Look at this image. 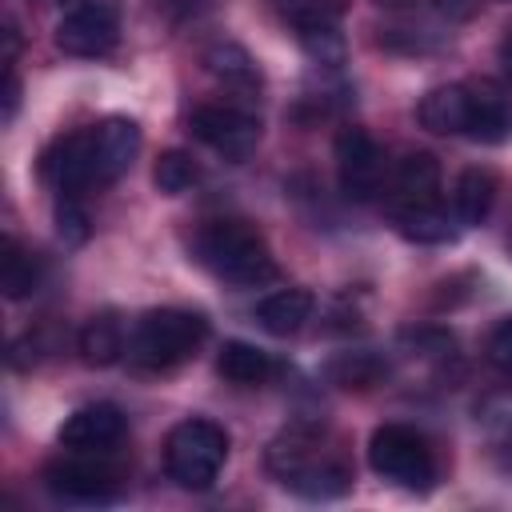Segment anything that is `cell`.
Segmentation results:
<instances>
[{
	"label": "cell",
	"mask_w": 512,
	"mask_h": 512,
	"mask_svg": "<svg viewBox=\"0 0 512 512\" xmlns=\"http://www.w3.org/2000/svg\"><path fill=\"white\" fill-rule=\"evenodd\" d=\"M196 260L212 276H220L224 284H236V288H260V284L276 280V272H280L264 236L248 220H236V216L208 220L196 232Z\"/></svg>",
	"instance_id": "1"
},
{
	"label": "cell",
	"mask_w": 512,
	"mask_h": 512,
	"mask_svg": "<svg viewBox=\"0 0 512 512\" xmlns=\"http://www.w3.org/2000/svg\"><path fill=\"white\" fill-rule=\"evenodd\" d=\"M208 340V320L188 308H152L136 320L128 336V360L148 372H164L172 364H184L196 356V348Z\"/></svg>",
	"instance_id": "2"
},
{
	"label": "cell",
	"mask_w": 512,
	"mask_h": 512,
	"mask_svg": "<svg viewBox=\"0 0 512 512\" xmlns=\"http://www.w3.org/2000/svg\"><path fill=\"white\" fill-rule=\"evenodd\" d=\"M224 460H228V432L216 420L188 416L164 440V468L188 492L212 488L220 468H224Z\"/></svg>",
	"instance_id": "3"
},
{
	"label": "cell",
	"mask_w": 512,
	"mask_h": 512,
	"mask_svg": "<svg viewBox=\"0 0 512 512\" xmlns=\"http://www.w3.org/2000/svg\"><path fill=\"white\" fill-rule=\"evenodd\" d=\"M368 464L380 480L408 488V492H428L436 480V456L428 440L416 428L404 424H380L368 440Z\"/></svg>",
	"instance_id": "4"
},
{
	"label": "cell",
	"mask_w": 512,
	"mask_h": 512,
	"mask_svg": "<svg viewBox=\"0 0 512 512\" xmlns=\"http://www.w3.org/2000/svg\"><path fill=\"white\" fill-rule=\"evenodd\" d=\"M188 128L196 132V140H204L216 156H224L232 164L248 160L260 144V120L236 104H200V108H192Z\"/></svg>",
	"instance_id": "5"
},
{
	"label": "cell",
	"mask_w": 512,
	"mask_h": 512,
	"mask_svg": "<svg viewBox=\"0 0 512 512\" xmlns=\"http://www.w3.org/2000/svg\"><path fill=\"white\" fill-rule=\"evenodd\" d=\"M120 40V12L108 0H84L56 24V48L64 56H104Z\"/></svg>",
	"instance_id": "6"
},
{
	"label": "cell",
	"mask_w": 512,
	"mask_h": 512,
	"mask_svg": "<svg viewBox=\"0 0 512 512\" xmlns=\"http://www.w3.org/2000/svg\"><path fill=\"white\" fill-rule=\"evenodd\" d=\"M336 180L352 204H368L384 180V152L364 128H344L336 136Z\"/></svg>",
	"instance_id": "7"
},
{
	"label": "cell",
	"mask_w": 512,
	"mask_h": 512,
	"mask_svg": "<svg viewBox=\"0 0 512 512\" xmlns=\"http://www.w3.org/2000/svg\"><path fill=\"white\" fill-rule=\"evenodd\" d=\"M96 452H80L68 460H52L44 468V484L52 496L72 500V504H108L120 488V476L112 464L92 460Z\"/></svg>",
	"instance_id": "8"
},
{
	"label": "cell",
	"mask_w": 512,
	"mask_h": 512,
	"mask_svg": "<svg viewBox=\"0 0 512 512\" xmlns=\"http://www.w3.org/2000/svg\"><path fill=\"white\" fill-rule=\"evenodd\" d=\"M88 144H92V172H96V184H112L120 180L132 160L140 156V124L128 120V116H108L100 124L88 128Z\"/></svg>",
	"instance_id": "9"
},
{
	"label": "cell",
	"mask_w": 512,
	"mask_h": 512,
	"mask_svg": "<svg viewBox=\"0 0 512 512\" xmlns=\"http://www.w3.org/2000/svg\"><path fill=\"white\" fill-rule=\"evenodd\" d=\"M40 176L60 192V196H80V188L96 184L92 172V144L88 132H68L60 140H52L40 156Z\"/></svg>",
	"instance_id": "10"
},
{
	"label": "cell",
	"mask_w": 512,
	"mask_h": 512,
	"mask_svg": "<svg viewBox=\"0 0 512 512\" xmlns=\"http://www.w3.org/2000/svg\"><path fill=\"white\" fill-rule=\"evenodd\" d=\"M124 428H128L124 412L116 404L100 400V404L76 408L60 424V444L72 448V452H108V448H116L124 440Z\"/></svg>",
	"instance_id": "11"
},
{
	"label": "cell",
	"mask_w": 512,
	"mask_h": 512,
	"mask_svg": "<svg viewBox=\"0 0 512 512\" xmlns=\"http://www.w3.org/2000/svg\"><path fill=\"white\" fill-rule=\"evenodd\" d=\"M292 24H296V36H300V48L308 52V60H316L320 68H340L344 64L348 44H344V32L336 24V8L316 4V8L300 12Z\"/></svg>",
	"instance_id": "12"
},
{
	"label": "cell",
	"mask_w": 512,
	"mask_h": 512,
	"mask_svg": "<svg viewBox=\"0 0 512 512\" xmlns=\"http://www.w3.org/2000/svg\"><path fill=\"white\" fill-rule=\"evenodd\" d=\"M468 92H472V104H468V132L464 136H472L480 144H504L512 136V100L488 80L468 84Z\"/></svg>",
	"instance_id": "13"
},
{
	"label": "cell",
	"mask_w": 512,
	"mask_h": 512,
	"mask_svg": "<svg viewBox=\"0 0 512 512\" xmlns=\"http://www.w3.org/2000/svg\"><path fill=\"white\" fill-rule=\"evenodd\" d=\"M468 104H472L468 84H440V88L420 96L416 116L436 136H464L468 132Z\"/></svg>",
	"instance_id": "14"
},
{
	"label": "cell",
	"mask_w": 512,
	"mask_h": 512,
	"mask_svg": "<svg viewBox=\"0 0 512 512\" xmlns=\"http://www.w3.org/2000/svg\"><path fill=\"white\" fill-rule=\"evenodd\" d=\"M316 296L308 288H276L256 304V324L268 336H296L312 320Z\"/></svg>",
	"instance_id": "15"
},
{
	"label": "cell",
	"mask_w": 512,
	"mask_h": 512,
	"mask_svg": "<svg viewBox=\"0 0 512 512\" xmlns=\"http://www.w3.org/2000/svg\"><path fill=\"white\" fill-rule=\"evenodd\" d=\"M204 68L212 72L216 84H224L228 92H236V96H244V100H252V96L260 92V84H264L256 60H252L240 44H232V40L212 44V48L204 52Z\"/></svg>",
	"instance_id": "16"
},
{
	"label": "cell",
	"mask_w": 512,
	"mask_h": 512,
	"mask_svg": "<svg viewBox=\"0 0 512 512\" xmlns=\"http://www.w3.org/2000/svg\"><path fill=\"white\" fill-rule=\"evenodd\" d=\"M272 356L248 340H224L220 344V356H216V372L228 380V384H240V388H256L272 376Z\"/></svg>",
	"instance_id": "17"
},
{
	"label": "cell",
	"mask_w": 512,
	"mask_h": 512,
	"mask_svg": "<svg viewBox=\"0 0 512 512\" xmlns=\"http://www.w3.org/2000/svg\"><path fill=\"white\" fill-rule=\"evenodd\" d=\"M44 280V260L24 248L16 236L4 240V256H0V288L8 300H28Z\"/></svg>",
	"instance_id": "18"
},
{
	"label": "cell",
	"mask_w": 512,
	"mask_h": 512,
	"mask_svg": "<svg viewBox=\"0 0 512 512\" xmlns=\"http://www.w3.org/2000/svg\"><path fill=\"white\" fill-rule=\"evenodd\" d=\"M496 172L492 168H464L460 180H456V192H452V204H456V220L460 224H484L492 204H496Z\"/></svg>",
	"instance_id": "19"
},
{
	"label": "cell",
	"mask_w": 512,
	"mask_h": 512,
	"mask_svg": "<svg viewBox=\"0 0 512 512\" xmlns=\"http://www.w3.org/2000/svg\"><path fill=\"white\" fill-rule=\"evenodd\" d=\"M324 376H328V384H336V388H356V392H364V388H372V384H380L384 376H388V360L384 356H376V352H368V348H352V352H336L328 364H324Z\"/></svg>",
	"instance_id": "20"
},
{
	"label": "cell",
	"mask_w": 512,
	"mask_h": 512,
	"mask_svg": "<svg viewBox=\"0 0 512 512\" xmlns=\"http://www.w3.org/2000/svg\"><path fill=\"white\" fill-rule=\"evenodd\" d=\"M284 488L300 492L304 500H332V496H344L352 488V472L332 456H312Z\"/></svg>",
	"instance_id": "21"
},
{
	"label": "cell",
	"mask_w": 512,
	"mask_h": 512,
	"mask_svg": "<svg viewBox=\"0 0 512 512\" xmlns=\"http://www.w3.org/2000/svg\"><path fill=\"white\" fill-rule=\"evenodd\" d=\"M396 192L400 204H432L440 200V164L432 152H408L396 164Z\"/></svg>",
	"instance_id": "22"
},
{
	"label": "cell",
	"mask_w": 512,
	"mask_h": 512,
	"mask_svg": "<svg viewBox=\"0 0 512 512\" xmlns=\"http://www.w3.org/2000/svg\"><path fill=\"white\" fill-rule=\"evenodd\" d=\"M396 228H400L404 240H416V244H448L456 236L452 216L440 208V200H432V204H400L396 208Z\"/></svg>",
	"instance_id": "23"
},
{
	"label": "cell",
	"mask_w": 512,
	"mask_h": 512,
	"mask_svg": "<svg viewBox=\"0 0 512 512\" xmlns=\"http://www.w3.org/2000/svg\"><path fill=\"white\" fill-rule=\"evenodd\" d=\"M80 356L92 368H108L124 356V328L116 320V312H96L88 316V324L80 328Z\"/></svg>",
	"instance_id": "24"
},
{
	"label": "cell",
	"mask_w": 512,
	"mask_h": 512,
	"mask_svg": "<svg viewBox=\"0 0 512 512\" xmlns=\"http://www.w3.org/2000/svg\"><path fill=\"white\" fill-rule=\"evenodd\" d=\"M152 180H156V188H160L164 196H184V192L200 180V168H196V160H192L188 152L168 148V152H160V160H156V168H152Z\"/></svg>",
	"instance_id": "25"
},
{
	"label": "cell",
	"mask_w": 512,
	"mask_h": 512,
	"mask_svg": "<svg viewBox=\"0 0 512 512\" xmlns=\"http://www.w3.org/2000/svg\"><path fill=\"white\" fill-rule=\"evenodd\" d=\"M56 232H60L64 244H84L88 240L92 224H88V212H84V204L76 196H60L56 200Z\"/></svg>",
	"instance_id": "26"
},
{
	"label": "cell",
	"mask_w": 512,
	"mask_h": 512,
	"mask_svg": "<svg viewBox=\"0 0 512 512\" xmlns=\"http://www.w3.org/2000/svg\"><path fill=\"white\" fill-rule=\"evenodd\" d=\"M484 352H488V364H492L504 380H512V316H500V320H496V328L488 332Z\"/></svg>",
	"instance_id": "27"
},
{
	"label": "cell",
	"mask_w": 512,
	"mask_h": 512,
	"mask_svg": "<svg viewBox=\"0 0 512 512\" xmlns=\"http://www.w3.org/2000/svg\"><path fill=\"white\" fill-rule=\"evenodd\" d=\"M20 108V80H16V68L8 64V76H4V120H12Z\"/></svg>",
	"instance_id": "28"
},
{
	"label": "cell",
	"mask_w": 512,
	"mask_h": 512,
	"mask_svg": "<svg viewBox=\"0 0 512 512\" xmlns=\"http://www.w3.org/2000/svg\"><path fill=\"white\" fill-rule=\"evenodd\" d=\"M168 16H188V12H196V8H204V0H156Z\"/></svg>",
	"instance_id": "29"
},
{
	"label": "cell",
	"mask_w": 512,
	"mask_h": 512,
	"mask_svg": "<svg viewBox=\"0 0 512 512\" xmlns=\"http://www.w3.org/2000/svg\"><path fill=\"white\" fill-rule=\"evenodd\" d=\"M376 4H380V8H412L416 0H376Z\"/></svg>",
	"instance_id": "30"
},
{
	"label": "cell",
	"mask_w": 512,
	"mask_h": 512,
	"mask_svg": "<svg viewBox=\"0 0 512 512\" xmlns=\"http://www.w3.org/2000/svg\"><path fill=\"white\" fill-rule=\"evenodd\" d=\"M504 60H508V68H512V24H508V36H504Z\"/></svg>",
	"instance_id": "31"
}]
</instances>
